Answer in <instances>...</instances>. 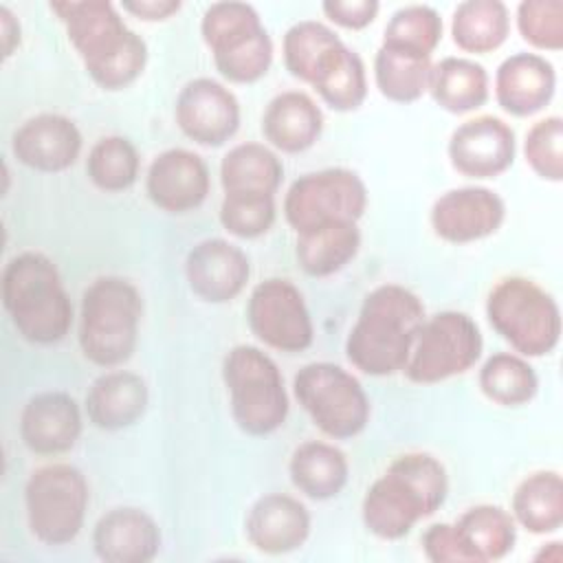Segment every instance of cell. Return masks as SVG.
Returning a JSON list of instances; mask_svg holds the SVG:
<instances>
[{"mask_svg":"<svg viewBox=\"0 0 563 563\" xmlns=\"http://www.w3.org/2000/svg\"><path fill=\"white\" fill-rule=\"evenodd\" d=\"M561 559H563V552H561V543H559V541L548 543V550L541 548V550L534 554V561H552V563H559Z\"/></svg>","mask_w":563,"mask_h":563,"instance_id":"obj_45","label":"cell"},{"mask_svg":"<svg viewBox=\"0 0 563 563\" xmlns=\"http://www.w3.org/2000/svg\"><path fill=\"white\" fill-rule=\"evenodd\" d=\"M446 495L449 473L435 455L424 451L402 453L365 490L361 519L369 534L398 541L418 521L440 510Z\"/></svg>","mask_w":563,"mask_h":563,"instance_id":"obj_2","label":"cell"},{"mask_svg":"<svg viewBox=\"0 0 563 563\" xmlns=\"http://www.w3.org/2000/svg\"><path fill=\"white\" fill-rule=\"evenodd\" d=\"M427 312L422 299L402 284H380L363 297L345 339V356L367 376H394L405 369Z\"/></svg>","mask_w":563,"mask_h":563,"instance_id":"obj_3","label":"cell"},{"mask_svg":"<svg viewBox=\"0 0 563 563\" xmlns=\"http://www.w3.org/2000/svg\"><path fill=\"white\" fill-rule=\"evenodd\" d=\"M528 167L548 183L563 180V119L550 114L530 125L523 139Z\"/></svg>","mask_w":563,"mask_h":563,"instance_id":"obj_39","label":"cell"},{"mask_svg":"<svg viewBox=\"0 0 563 563\" xmlns=\"http://www.w3.org/2000/svg\"><path fill=\"white\" fill-rule=\"evenodd\" d=\"M84 429L79 402L59 389L31 396L20 413V438L24 446L44 457L68 453Z\"/></svg>","mask_w":563,"mask_h":563,"instance_id":"obj_21","label":"cell"},{"mask_svg":"<svg viewBox=\"0 0 563 563\" xmlns=\"http://www.w3.org/2000/svg\"><path fill=\"white\" fill-rule=\"evenodd\" d=\"M246 323L257 341L284 354H299L314 341V323L303 292L286 277H268L253 286Z\"/></svg>","mask_w":563,"mask_h":563,"instance_id":"obj_14","label":"cell"},{"mask_svg":"<svg viewBox=\"0 0 563 563\" xmlns=\"http://www.w3.org/2000/svg\"><path fill=\"white\" fill-rule=\"evenodd\" d=\"M517 154L515 130L495 114H479L460 123L446 143L451 167L475 180L497 178L512 167Z\"/></svg>","mask_w":563,"mask_h":563,"instance_id":"obj_16","label":"cell"},{"mask_svg":"<svg viewBox=\"0 0 563 563\" xmlns=\"http://www.w3.org/2000/svg\"><path fill=\"white\" fill-rule=\"evenodd\" d=\"M150 402V389L141 374L110 369L97 376L84 398L88 422L101 431H121L136 424Z\"/></svg>","mask_w":563,"mask_h":563,"instance_id":"obj_25","label":"cell"},{"mask_svg":"<svg viewBox=\"0 0 563 563\" xmlns=\"http://www.w3.org/2000/svg\"><path fill=\"white\" fill-rule=\"evenodd\" d=\"M92 550L106 563H147L161 550V528L145 510L119 506L97 519Z\"/></svg>","mask_w":563,"mask_h":563,"instance_id":"obj_24","label":"cell"},{"mask_svg":"<svg viewBox=\"0 0 563 563\" xmlns=\"http://www.w3.org/2000/svg\"><path fill=\"white\" fill-rule=\"evenodd\" d=\"M442 15L431 4H405L385 24L380 46L431 57L442 42Z\"/></svg>","mask_w":563,"mask_h":563,"instance_id":"obj_37","label":"cell"},{"mask_svg":"<svg viewBox=\"0 0 563 563\" xmlns=\"http://www.w3.org/2000/svg\"><path fill=\"white\" fill-rule=\"evenodd\" d=\"M90 504L86 475L68 462L35 468L24 484V510L31 534L44 545H66L84 528Z\"/></svg>","mask_w":563,"mask_h":563,"instance_id":"obj_11","label":"cell"},{"mask_svg":"<svg viewBox=\"0 0 563 563\" xmlns=\"http://www.w3.org/2000/svg\"><path fill=\"white\" fill-rule=\"evenodd\" d=\"M2 306L15 332L35 345L59 343L75 319L55 262L40 251H22L4 264Z\"/></svg>","mask_w":563,"mask_h":563,"instance_id":"obj_5","label":"cell"},{"mask_svg":"<svg viewBox=\"0 0 563 563\" xmlns=\"http://www.w3.org/2000/svg\"><path fill=\"white\" fill-rule=\"evenodd\" d=\"M48 9L66 26L88 77L103 90L134 84L147 64V44L132 31L119 7L106 0H55Z\"/></svg>","mask_w":563,"mask_h":563,"instance_id":"obj_1","label":"cell"},{"mask_svg":"<svg viewBox=\"0 0 563 563\" xmlns=\"http://www.w3.org/2000/svg\"><path fill=\"white\" fill-rule=\"evenodd\" d=\"M125 13L143 22H163L183 9L180 0H123L119 4Z\"/></svg>","mask_w":563,"mask_h":563,"instance_id":"obj_43","label":"cell"},{"mask_svg":"<svg viewBox=\"0 0 563 563\" xmlns=\"http://www.w3.org/2000/svg\"><path fill=\"white\" fill-rule=\"evenodd\" d=\"M288 475L303 497L325 501L345 488L350 462L339 446L323 440H306L295 446L288 460Z\"/></svg>","mask_w":563,"mask_h":563,"instance_id":"obj_27","label":"cell"},{"mask_svg":"<svg viewBox=\"0 0 563 563\" xmlns=\"http://www.w3.org/2000/svg\"><path fill=\"white\" fill-rule=\"evenodd\" d=\"M424 559L431 563H477L455 523H431L422 537Z\"/></svg>","mask_w":563,"mask_h":563,"instance_id":"obj_41","label":"cell"},{"mask_svg":"<svg viewBox=\"0 0 563 563\" xmlns=\"http://www.w3.org/2000/svg\"><path fill=\"white\" fill-rule=\"evenodd\" d=\"M554 90L556 70L539 53H512L495 70V101L510 117L526 119L541 112Z\"/></svg>","mask_w":563,"mask_h":563,"instance_id":"obj_23","label":"cell"},{"mask_svg":"<svg viewBox=\"0 0 563 563\" xmlns=\"http://www.w3.org/2000/svg\"><path fill=\"white\" fill-rule=\"evenodd\" d=\"M286 70L308 84L334 112H354L367 97V70L361 55L319 20H299L282 42Z\"/></svg>","mask_w":563,"mask_h":563,"instance_id":"obj_4","label":"cell"},{"mask_svg":"<svg viewBox=\"0 0 563 563\" xmlns=\"http://www.w3.org/2000/svg\"><path fill=\"white\" fill-rule=\"evenodd\" d=\"M427 92L444 112L468 114L488 101L490 77L479 62L449 55L431 66Z\"/></svg>","mask_w":563,"mask_h":563,"instance_id":"obj_28","label":"cell"},{"mask_svg":"<svg viewBox=\"0 0 563 563\" xmlns=\"http://www.w3.org/2000/svg\"><path fill=\"white\" fill-rule=\"evenodd\" d=\"M292 394L312 424L332 440L356 438L372 416L361 380L330 361L306 363L292 378Z\"/></svg>","mask_w":563,"mask_h":563,"instance_id":"obj_10","label":"cell"},{"mask_svg":"<svg viewBox=\"0 0 563 563\" xmlns=\"http://www.w3.org/2000/svg\"><path fill=\"white\" fill-rule=\"evenodd\" d=\"M517 31L537 51L556 53L563 48V2L523 0L515 11Z\"/></svg>","mask_w":563,"mask_h":563,"instance_id":"obj_40","label":"cell"},{"mask_svg":"<svg viewBox=\"0 0 563 563\" xmlns=\"http://www.w3.org/2000/svg\"><path fill=\"white\" fill-rule=\"evenodd\" d=\"M139 150L128 136L121 134H108L95 141L86 158L88 180L106 194L128 191L139 180Z\"/></svg>","mask_w":563,"mask_h":563,"instance_id":"obj_36","label":"cell"},{"mask_svg":"<svg viewBox=\"0 0 563 563\" xmlns=\"http://www.w3.org/2000/svg\"><path fill=\"white\" fill-rule=\"evenodd\" d=\"M510 11L501 0H464L453 9L451 37L464 53L486 55L506 44Z\"/></svg>","mask_w":563,"mask_h":563,"instance_id":"obj_32","label":"cell"},{"mask_svg":"<svg viewBox=\"0 0 563 563\" xmlns=\"http://www.w3.org/2000/svg\"><path fill=\"white\" fill-rule=\"evenodd\" d=\"M220 224L240 240L266 235L277 218L275 196L264 194H224L220 202Z\"/></svg>","mask_w":563,"mask_h":563,"instance_id":"obj_38","label":"cell"},{"mask_svg":"<svg viewBox=\"0 0 563 563\" xmlns=\"http://www.w3.org/2000/svg\"><path fill=\"white\" fill-rule=\"evenodd\" d=\"M222 380L238 429L264 438L284 427L290 400L277 363L257 345L238 343L222 358Z\"/></svg>","mask_w":563,"mask_h":563,"instance_id":"obj_7","label":"cell"},{"mask_svg":"<svg viewBox=\"0 0 563 563\" xmlns=\"http://www.w3.org/2000/svg\"><path fill=\"white\" fill-rule=\"evenodd\" d=\"M174 117L187 139L205 147H220L240 130L242 108L222 81L196 77L180 88Z\"/></svg>","mask_w":563,"mask_h":563,"instance_id":"obj_15","label":"cell"},{"mask_svg":"<svg viewBox=\"0 0 563 563\" xmlns=\"http://www.w3.org/2000/svg\"><path fill=\"white\" fill-rule=\"evenodd\" d=\"M200 35L213 66L229 84H255L273 64V40L249 2H213L200 20Z\"/></svg>","mask_w":563,"mask_h":563,"instance_id":"obj_9","label":"cell"},{"mask_svg":"<svg viewBox=\"0 0 563 563\" xmlns=\"http://www.w3.org/2000/svg\"><path fill=\"white\" fill-rule=\"evenodd\" d=\"M455 526L477 563L499 561L510 554L517 543V523L512 515L495 504L466 508L457 517Z\"/></svg>","mask_w":563,"mask_h":563,"instance_id":"obj_33","label":"cell"},{"mask_svg":"<svg viewBox=\"0 0 563 563\" xmlns=\"http://www.w3.org/2000/svg\"><path fill=\"white\" fill-rule=\"evenodd\" d=\"M482 394L499 407L528 405L539 391V376L526 356L517 352H495L477 374Z\"/></svg>","mask_w":563,"mask_h":563,"instance_id":"obj_34","label":"cell"},{"mask_svg":"<svg viewBox=\"0 0 563 563\" xmlns=\"http://www.w3.org/2000/svg\"><path fill=\"white\" fill-rule=\"evenodd\" d=\"M321 11L332 24L361 31L376 20L380 4L376 0H325L321 2Z\"/></svg>","mask_w":563,"mask_h":563,"instance_id":"obj_42","label":"cell"},{"mask_svg":"<svg viewBox=\"0 0 563 563\" xmlns=\"http://www.w3.org/2000/svg\"><path fill=\"white\" fill-rule=\"evenodd\" d=\"M510 515L530 534H550L563 526V479L556 471L523 477L510 499Z\"/></svg>","mask_w":563,"mask_h":563,"instance_id":"obj_31","label":"cell"},{"mask_svg":"<svg viewBox=\"0 0 563 563\" xmlns=\"http://www.w3.org/2000/svg\"><path fill=\"white\" fill-rule=\"evenodd\" d=\"M84 136L77 123L59 112H40L22 121L11 136L15 161L42 174L73 167L81 154Z\"/></svg>","mask_w":563,"mask_h":563,"instance_id":"obj_19","label":"cell"},{"mask_svg":"<svg viewBox=\"0 0 563 563\" xmlns=\"http://www.w3.org/2000/svg\"><path fill=\"white\" fill-rule=\"evenodd\" d=\"M143 317L139 288L119 275L92 279L79 306L77 341L84 358L99 367H119L136 350Z\"/></svg>","mask_w":563,"mask_h":563,"instance_id":"obj_6","label":"cell"},{"mask_svg":"<svg viewBox=\"0 0 563 563\" xmlns=\"http://www.w3.org/2000/svg\"><path fill=\"white\" fill-rule=\"evenodd\" d=\"M0 31H2V55H4V59H9L15 53V48L20 46L22 26H20V20L15 18V13L7 4L0 7Z\"/></svg>","mask_w":563,"mask_h":563,"instance_id":"obj_44","label":"cell"},{"mask_svg":"<svg viewBox=\"0 0 563 563\" xmlns=\"http://www.w3.org/2000/svg\"><path fill=\"white\" fill-rule=\"evenodd\" d=\"M312 528L303 501L286 493H266L253 501L244 519L246 541L262 554L279 556L299 550Z\"/></svg>","mask_w":563,"mask_h":563,"instance_id":"obj_22","label":"cell"},{"mask_svg":"<svg viewBox=\"0 0 563 563\" xmlns=\"http://www.w3.org/2000/svg\"><path fill=\"white\" fill-rule=\"evenodd\" d=\"M251 260L224 238L196 242L185 257V279L189 290L207 303H229L249 284Z\"/></svg>","mask_w":563,"mask_h":563,"instance_id":"obj_20","label":"cell"},{"mask_svg":"<svg viewBox=\"0 0 563 563\" xmlns=\"http://www.w3.org/2000/svg\"><path fill=\"white\" fill-rule=\"evenodd\" d=\"M211 191V174L205 158L185 147H169L154 156L145 174L150 202L174 216L196 211Z\"/></svg>","mask_w":563,"mask_h":563,"instance_id":"obj_18","label":"cell"},{"mask_svg":"<svg viewBox=\"0 0 563 563\" xmlns=\"http://www.w3.org/2000/svg\"><path fill=\"white\" fill-rule=\"evenodd\" d=\"M367 185L347 167L306 172L284 196V218L295 233L330 222H358L367 209Z\"/></svg>","mask_w":563,"mask_h":563,"instance_id":"obj_13","label":"cell"},{"mask_svg":"<svg viewBox=\"0 0 563 563\" xmlns=\"http://www.w3.org/2000/svg\"><path fill=\"white\" fill-rule=\"evenodd\" d=\"M482 352L477 321L462 310H442L420 325L402 374L416 385H435L466 374Z\"/></svg>","mask_w":563,"mask_h":563,"instance_id":"obj_12","label":"cell"},{"mask_svg":"<svg viewBox=\"0 0 563 563\" xmlns=\"http://www.w3.org/2000/svg\"><path fill=\"white\" fill-rule=\"evenodd\" d=\"M282 180V158L268 145L257 141L233 145L220 161V185L224 194L275 196Z\"/></svg>","mask_w":563,"mask_h":563,"instance_id":"obj_30","label":"cell"},{"mask_svg":"<svg viewBox=\"0 0 563 563\" xmlns=\"http://www.w3.org/2000/svg\"><path fill=\"white\" fill-rule=\"evenodd\" d=\"M490 328L521 356L539 358L556 350L561 339V308L534 279L508 275L486 297Z\"/></svg>","mask_w":563,"mask_h":563,"instance_id":"obj_8","label":"cell"},{"mask_svg":"<svg viewBox=\"0 0 563 563\" xmlns=\"http://www.w3.org/2000/svg\"><path fill=\"white\" fill-rule=\"evenodd\" d=\"M361 249L358 222H330L297 233L295 257L310 277H330L343 271Z\"/></svg>","mask_w":563,"mask_h":563,"instance_id":"obj_29","label":"cell"},{"mask_svg":"<svg viewBox=\"0 0 563 563\" xmlns=\"http://www.w3.org/2000/svg\"><path fill=\"white\" fill-rule=\"evenodd\" d=\"M323 132V112L303 90H284L275 95L262 114V134L271 147L284 154L310 150Z\"/></svg>","mask_w":563,"mask_h":563,"instance_id":"obj_26","label":"cell"},{"mask_svg":"<svg viewBox=\"0 0 563 563\" xmlns=\"http://www.w3.org/2000/svg\"><path fill=\"white\" fill-rule=\"evenodd\" d=\"M506 220L504 198L479 185L455 187L440 194L429 211L433 233L449 244H471L490 238Z\"/></svg>","mask_w":563,"mask_h":563,"instance_id":"obj_17","label":"cell"},{"mask_svg":"<svg viewBox=\"0 0 563 563\" xmlns=\"http://www.w3.org/2000/svg\"><path fill=\"white\" fill-rule=\"evenodd\" d=\"M431 57L378 46L374 55V84L394 103H413L429 88Z\"/></svg>","mask_w":563,"mask_h":563,"instance_id":"obj_35","label":"cell"}]
</instances>
